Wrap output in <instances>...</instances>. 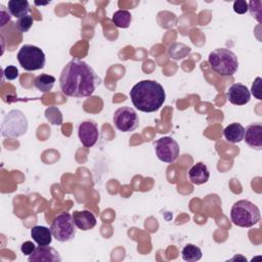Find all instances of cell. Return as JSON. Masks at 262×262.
Returning <instances> with one entry per match:
<instances>
[{"label": "cell", "mask_w": 262, "mask_h": 262, "mask_svg": "<svg viewBox=\"0 0 262 262\" xmlns=\"http://www.w3.org/2000/svg\"><path fill=\"white\" fill-rule=\"evenodd\" d=\"M100 80L94 70L84 60L71 59L59 76V88L69 97H87L93 94Z\"/></svg>", "instance_id": "6da1fadb"}, {"label": "cell", "mask_w": 262, "mask_h": 262, "mask_svg": "<svg viewBox=\"0 0 262 262\" xmlns=\"http://www.w3.org/2000/svg\"><path fill=\"white\" fill-rule=\"evenodd\" d=\"M133 105L143 113H154L160 110L166 100L164 87L155 80H142L130 90Z\"/></svg>", "instance_id": "7a4b0ae2"}, {"label": "cell", "mask_w": 262, "mask_h": 262, "mask_svg": "<svg viewBox=\"0 0 262 262\" xmlns=\"http://www.w3.org/2000/svg\"><path fill=\"white\" fill-rule=\"evenodd\" d=\"M208 62L213 71L222 77L232 76L238 70V59L228 48H216L211 51Z\"/></svg>", "instance_id": "3957f363"}, {"label": "cell", "mask_w": 262, "mask_h": 262, "mask_svg": "<svg viewBox=\"0 0 262 262\" xmlns=\"http://www.w3.org/2000/svg\"><path fill=\"white\" fill-rule=\"evenodd\" d=\"M260 218L259 208L249 200H239L231 207L230 219L236 226L252 227L259 223Z\"/></svg>", "instance_id": "277c9868"}, {"label": "cell", "mask_w": 262, "mask_h": 262, "mask_svg": "<svg viewBox=\"0 0 262 262\" xmlns=\"http://www.w3.org/2000/svg\"><path fill=\"white\" fill-rule=\"evenodd\" d=\"M17 60L23 69L28 72L41 70L46 62V56L43 50L35 45L25 44L17 52Z\"/></svg>", "instance_id": "5b68a950"}, {"label": "cell", "mask_w": 262, "mask_h": 262, "mask_svg": "<svg viewBox=\"0 0 262 262\" xmlns=\"http://www.w3.org/2000/svg\"><path fill=\"white\" fill-rule=\"evenodd\" d=\"M28 130V120L19 110L8 112L1 124V133L4 137L17 138Z\"/></svg>", "instance_id": "8992f818"}, {"label": "cell", "mask_w": 262, "mask_h": 262, "mask_svg": "<svg viewBox=\"0 0 262 262\" xmlns=\"http://www.w3.org/2000/svg\"><path fill=\"white\" fill-rule=\"evenodd\" d=\"M76 224L74 222L73 216L70 213L62 212L54 217L51 222L50 229L53 237L60 242H69L76 235Z\"/></svg>", "instance_id": "52a82bcc"}, {"label": "cell", "mask_w": 262, "mask_h": 262, "mask_svg": "<svg viewBox=\"0 0 262 262\" xmlns=\"http://www.w3.org/2000/svg\"><path fill=\"white\" fill-rule=\"evenodd\" d=\"M113 122L121 132L134 131L139 125V118L134 108L130 106H122L116 110L113 116Z\"/></svg>", "instance_id": "ba28073f"}, {"label": "cell", "mask_w": 262, "mask_h": 262, "mask_svg": "<svg viewBox=\"0 0 262 262\" xmlns=\"http://www.w3.org/2000/svg\"><path fill=\"white\" fill-rule=\"evenodd\" d=\"M179 144L170 136L159 138L155 142V151L158 159L164 163H173L179 156Z\"/></svg>", "instance_id": "9c48e42d"}, {"label": "cell", "mask_w": 262, "mask_h": 262, "mask_svg": "<svg viewBox=\"0 0 262 262\" xmlns=\"http://www.w3.org/2000/svg\"><path fill=\"white\" fill-rule=\"evenodd\" d=\"M78 137L85 147H92L99 138L97 124L92 120H86L78 126Z\"/></svg>", "instance_id": "30bf717a"}, {"label": "cell", "mask_w": 262, "mask_h": 262, "mask_svg": "<svg viewBox=\"0 0 262 262\" xmlns=\"http://www.w3.org/2000/svg\"><path fill=\"white\" fill-rule=\"evenodd\" d=\"M226 98L234 105H244L250 101L251 92L246 85L242 83H234L227 89Z\"/></svg>", "instance_id": "8fae6325"}, {"label": "cell", "mask_w": 262, "mask_h": 262, "mask_svg": "<svg viewBox=\"0 0 262 262\" xmlns=\"http://www.w3.org/2000/svg\"><path fill=\"white\" fill-rule=\"evenodd\" d=\"M29 262H60L59 253L49 246H38L28 258Z\"/></svg>", "instance_id": "7c38bea8"}, {"label": "cell", "mask_w": 262, "mask_h": 262, "mask_svg": "<svg viewBox=\"0 0 262 262\" xmlns=\"http://www.w3.org/2000/svg\"><path fill=\"white\" fill-rule=\"evenodd\" d=\"M244 140L246 143L257 150L262 149V124L253 123L245 129Z\"/></svg>", "instance_id": "4fadbf2b"}, {"label": "cell", "mask_w": 262, "mask_h": 262, "mask_svg": "<svg viewBox=\"0 0 262 262\" xmlns=\"http://www.w3.org/2000/svg\"><path fill=\"white\" fill-rule=\"evenodd\" d=\"M72 216L77 228L83 231L90 230L96 225V217L89 210L75 211Z\"/></svg>", "instance_id": "5bb4252c"}, {"label": "cell", "mask_w": 262, "mask_h": 262, "mask_svg": "<svg viewBox=\"0 0 262 262\" xmlns=\"http://www.w3.org/2000/svg\"><path fill=\"white\" fill-rule=\"evenodd\" d=\"M188 178L191 183L195 185H201L206 183L210 178V171L202 162H199L190 167L188 170Z\"/></svg>", "instance_id": "9a60e30c"}, {"label": "cell", "mask_w": 262, "mask_h": 262, "mask_svg": "<svg viewBox=\"0 0 262 262\" xmlns=\"http://www.w3.org/2000/svg\"><path fill=\"white\" fill-rule=\"evenodd\" d=\"M31 236L38 246H49L53 237L51 229L42 225L33 226L31 229Z\"/></svg>", "instance_id": "2e32d148"}, {"label": "cell", "mask_w": 262, "mask_h": 262, "mask_svg": "<svg viewBox=\"0 0 262 262\" xmlns=\"http://www.w3.org/2000/svg\"><path fill=\"white\" fill-rule=\"evenodd\" d=\"M244 134L245 128L239 123H231L223 130V135L225 139L230 143H238L244 140Z\"/></svg>", "instance_id": "e0dca14e"}, {"label": "cell", "mask_w": 262, "mask_h": 262, "mask_svg": "<svg viewBox=\"0 0 262 262\" xmlns=\"http://www.w3.org/2000/svg\"><path fill=\"white\" fill-rule=\"evenodd\" d=\"M7 10L12 16L20 18L29 15L31 7L27 0H10L7 3Z\"/></svg>", "instance_id": "ac0fdd59"}, {"label": "cell", "mask_w": 262, "mask_h": 262, "mask_svg": "<svg viewBox=\"0 0 262 262\" xmlns=\"http://www.w3.org/2000/svg\"><path fill=\"white\" fill-rule=\"evenodd\" d=\"M55 83V78L48 74L38 75L34 80V86L41 92L47 93L49 92Z\"/></svg>", "instance_id": "d6986e66"}, {"label": "cell", "mask_w": 262, "mask_h": 262, "mask_svg": "<svg viewBox=\"0 0 262 262\" xmlns=\"http://www.w3.org/2000/svg\"><path fill=\"white\" fill-rule=\"evenodd\" d=\"M181 254H182V259L187 262H196L203 256L202 250L198 246L192 244L185 245L181 251Z\"/></svg>", "instance_id": "ffe728a7"}, {"label": "cell", "mask_w": 262, "mask_h": 262, "mask_svg": "<svg viewBox=\"0 0 262 262\" xmlns=\"http://www.w3.org/2000/svg\"><path fill=\"white\" fill-rule=\"evenodd\" d=\"M113 23L115 24V26L117 28H121V29H127L132 20V15L128 10L125 9H120L118 11H116L113 14L112 17Z\"/></svg>", "instance_id": "44dd1931"}, {"label": "cell", "mask_w": 262, "mask_h": 262, "mask_svg": "<svg viewBox=\"0 0 262 262\" xmlns=\"http://www.w3.org/2000/svg\"><path fill=\"white\" fill-rule=\"evenodd\" d=\"M33 23H34V19H33V16H31L30 14L27 15V16H24V17H20L16 20V23L14 24L15 28L21 32V33H26L28 32L32 26H33Z\"/></svg>", "instance_id": "7402d4cb"}, {"label": "cell", "mask_w": 262, "mask_h": 262, "mask_svg": "<svg viewBox=\"0 0 262 262\" xmlns=\"http://www.w3.org/2000/svg\"><path fill=\"white\" fill-rule=\"evenodd\" d=\"M3 76L5 77V79H7L9 81L14 80V79H16L18 77V70L14 66H7L3 70Z\"/></svg>", "instance_id": "603a6c76"}, {"label": "cell", "mask_w": 262, "mask_h": 262, "mask_svg": "<svg viewBox=\"0 0 262 262\" xmlns=\"http://www.w3.org/2000/svg\"><path fill=\"white\" fill-rule=\"evenodd\" d=\"M261 82H262V79L261 77H257L254 81V83L252 84V88H251V92L252 94L254 95L255 98L261 100L262 97H261Z\"/></svg>", "instance_id": "cb8c5ba5"}, {"label": "cell", "mask_w": 262, "mask_h": 262, "mask_svg": "<svg viewBox=\"0 0 262 262\" xmlns=\"http://www.w3.org/2000/svg\"><path fill=\"white\" fill-rule=\"evenodd\" d=\"M233 10L238 14H244L249 10L248 2L244 0H236L233 2Z\"/></svg>", "instance_id": "d4e9b609"}, {"label": "cell", "mask_w": 262, "mask_h": 262, "mask_svg": "<svg viewBox=\"0 0 262 262\" xmlns=\"http://www.w3.org/2000/svg\"><path fill=\"white\" fill-rule=\"evenodd\" d=\"M261 4H262V3H260V4L258 5V7H256V1H251V2L248 3L249 10H250L251 14L254 15V16L256 17V19H257L259 23L261 21V18H260V16H261Z\"/></svg>", "instance_id": "484cf974"}, {"label": "cell", "mask_w": 262, "mask_h": 262, "mask_svg": "<svg viewBox=\"0 0 262 262\" xmlns=\"http://www.w3.org/2000/svg\"><path fill=\"white\" fill-rule=\"evenodd\" d=\"M36 246H35V244L33 243V242H31V241H27V242H25V243H23L21 244V246H20V251H21V253L24 254V255H31V254H33L34 253V251L36 250Z\"/></svg>", "instance_id": "4316f807"}, {"label": "cell", "mask_w": 262, "mask_h": 262, "mask_svg": "<svg viewBox=\"0 0 262 262\" xmlns=\"http://www.w3.org/2000/svg\"><path fill=\"white\" fill-rule=\"evenodd\" d=\"M0 16H1V27H4L5 24L7 21L10 20L11 16H10V13L6 12L4 9H3V6L1 5V12H0Z\"/></svg>", "instance_id": "83f0119b"}, {"label": "cell", "mask_w": 262, "mask_h": 262, "mask_svg": "<svg viewBox=\"0 0 262 262\" xmlns=\"http://www.w3.org/2000/svg\"><path fill=\"white\" fill-rule=\"evenodd\" d=\"M49 2H44V3H39V2H35V4H37V5H46V4H48Z\"/></svg>", "instance_id": "f1b7e54d"}]
</instances>
